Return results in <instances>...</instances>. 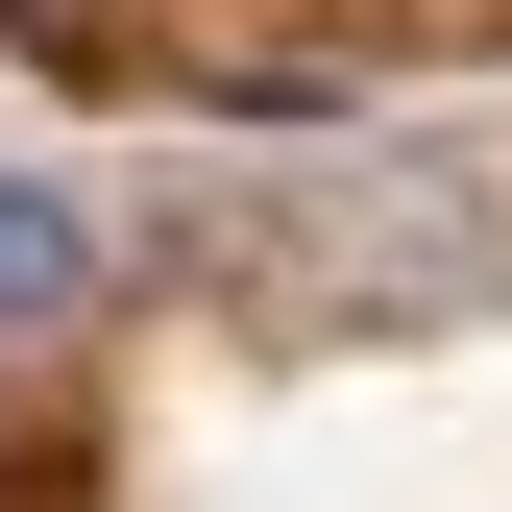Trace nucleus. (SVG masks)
<instances>
[{"instance_id":"f03ea898","label":"nucleus","mask_w":512,"mask_h":512,"mask_svg":"<svg viewBox=\"0 0 512 512\" xmlns=\"http://www.w3.org/2000/svg\"><path fill=\"white\" fill-rule=\"evenodd\" d=\"M25 25H49V0H25Z\"/></svg>"},{"instance_id":"f257e3e1","label":"nucleus","mask_w":512,"mask_h":512,"mask_svg":"<svg viewBox=\"0 0 512 512\" xmlns=\"http://www.w3.org/2000/svg\"><path fill=\"white\" fill-rule=\"evenodd\" d=\"M74 269H98L74 220H49V196H0V317H74Z\"/></svg>"}]
</instances>
